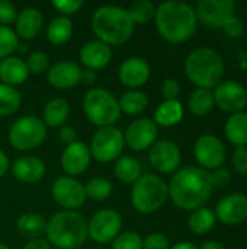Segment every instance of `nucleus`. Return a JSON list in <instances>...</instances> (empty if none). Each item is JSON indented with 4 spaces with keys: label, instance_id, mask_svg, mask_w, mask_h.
Here are the masks:
<instances>
[{
    "label": "nucleus",
    "instance_id": "f257e3e1",
    "mask_svg": "<svg viewBox=\"0 0 247 249\" xmlns=\"http://www.w3.org/2000/svg\"><path fill=\"white\" fill-rule=\"evenodd\" d=\"M167 188L173 204L186 212L204 207L210 201L214 190L210 172L197 166L179 169L172 177Z\"/></svg>",
    "mask_w": 247,
    "mask_h": 249
},
{
    "label": "nucleus",
    "instance_id": "f03ea898",
    "mask_svg": "<svg viewBox=\"0 0 247 249\" xmlns=\"http://www.w3.org/2000/svg\"><path fill=\"white\" fill-rule=\"evenodd\" d=\"M154 22L159 34L172 44L191 39L198 26L195 10L179 0H169L156 7Z\"/></svg>",
    "mask_w": 247,
    "mask_h": 249
},
{
    "label": "nucleus",
    "instance_id": "7ed1b4c3",
    "mask_svg": "<svg viewBox=\"0 0 247 249\" xmlns=\"http://www.w3.org/2000/svg\"><path fill=\"white\" fill-rule=\"evenodd\" d=\"M134 28L135 23L130 16L128 9L121 6H100L92 16V31L99 41L109 47L125 44L131 38Z\"/></svg>",
    "mask_w": 247,
    "mask_h": 249
},
{
    "label": "nucleus",
    "instance_id": "20e7f679",
    "mask_svg": "<svg viewBox=\"0 0 247 249\" xmlns=\"http://www.w3.org/2000/svg\"><path fill=\"white\" fill-rule=\"evenodd\" d=\"M45 235L55 248H79L87 239V220L76 210H61L47 222Z\"/></svg>",
    "mask_w": 247,
    "mask_h": 249
},
{
    "label": "nucleus",
    "instance_id": "39448f33",
    "mask_svg": "<svg viewBox=\"0 0 247 249\" xmlns=\"http://www.w3.org/2000/svg\"><path fill=\"white\" fill-rule=\"evenodd\" d=\"M185 73L197 88L211 90L221 83L224 76V61L215 50L199 47L186 55Z\"/></svg>",
    "mask_w": 247,
    "mask_h": 249
},
{
    "label": "nucleus",
    "instance_id": "423d86ee",
    "mask_svg": "<svg viewBox=\"0 0 247 249\" xmlns=\"http://www.w3.org/2000/svg\"><path fill=\"white\" fill-rule=\"evenodd\" d=\"M169 198L167 184L157 175L146 174L132 184L131 204L141 214H151L160 210Z\"/></svg>",
    "mask_w": 247,
    "mask_h": 249
},
{
    "label": "nucleus",
    "instance_id": "0eeeda50",
    "mask_svg": "<svg viewBox=\"0 0 247 249\" xmlns=\"http://www.w3.org/2000/svg\"><path fill=\"white\" fill-rule=\"evenodd\" d=\"M83 111L87 120L100 128L114 125L121 118L118 99L103 88H92L84 93Z\"/></svg>",
    "mask_w": 247,
    "mask_h": 249
},
{
    "label": "nucleus",
    "instance_id": "6e6552de",
    "mask_svg": "<svg viewBox=\"0 0 247 249\" xmlns=\"http://www.w3.org/2000/svg\"><path fill=\"white\" fill-rule=\"evenodd\" d=\"M47 137V127L42 123V120L26 115L17 118L9 128L7 139L13 149L26 152L36 149L39 144L44 143Z\"/></svg>",
    "mask_w": 247,
    "mask_h": 249
},
{
    "label": "nucleus",
    "instance_id": "1a4fd4ad",
    "mask_svg": "<svg viewBox=\"0 0 247 249\" xmlns=\"http://www.w3.org/2000/svg\"><path fill=\"white\" fill-rule=\"evenodd\" d=\"M124 146V133L115 125H109L99 128L93 134L89 150L95 160L100 163H109L121 158Z\"/></svg>",
    "mask_w": 247,
    "mask_h": 249
},
{
    "label": "nucleus",
    "instance_id": "9d476101",
    "mask_svg": "<svg viewBox=\"0 0 247 249\" xmlns=\"http://www.w3.org/2000/svg\"><path fill=\"white\" fill-rule=\"evenodd\" d=\"M121 228L122 219L119 213L112 209H103L87 220V236L98 244H108L121 233Z\"/></svg>",
    "mask_w": 247,
    "mask_h": 249
},
{
    "label": "nucleus",
    "instance_id": "9b49d317",
    "mask_svg": "<svg viewBox=\"0 0 247 249\" xmlns=\"http://www.w3.org/2000/svg\"><path fill=\"white\" fill-rule=\"evenodd\" d=\"M195 15L210 28H226L236 18V3L233 0H199Z\"/></svg>",
    "mask_w": 247,
    "mask_h": 249
},
{
    "label": "nucleus",
    "instance_id": "f8f14e48",
    "mask_svg": "<svg viewBox=\"0 0 247 249\" xmlns=\"http://www.w3.org/2000/svg\"><path fill=\"white\" fill-rule=\"evenodd\" d=\"M51 194L55 203L66 210H76L87 200L84 185L73 177L57 178L51 187Z\"/></svg>",
    "mask_w": 247,
    "mask_h": 249
},
{
    "label": "nucleus",
    "instance_id": "ddd939ff",
    "mask_svg": "<svg viewBox=\"0 0 247 249\" xmlns=\"http://www.w3.org/2000/svg\"><path fill=\"white\" fill-rule=\"evenodd\" d=\"M194 155L202 169L214 171L223 166L226 160V147L217 136L202 134L194 144Z\"/></svg>",
    "mask_w": 247,
    "mask_h": 249
},
{
    "label": "nucleus",
    "instance_id": "4468645a",
    "mask_svg": "<svg viewBox=\"0 0 247 249\" xmlns=\"http://www.w3.org/2000/svg\"><path fill=\"white\" fill-rule=\"evenodd\" d=\"M214 95V104L227 114H237L243 112L247 107V89L234 82V80H226L215 86Z\"/></svg>",
    "mask_w": 247,
    "mask_h": 249
},
{
    "label": "nucleus",
    "instance_id": "2eb2a0df",
    "mask_svg": "<svg viewBox=\"0 0 247 249\" xmlns=\"http://www.w3.org/2000/svg\"><path fill=\"white\" fill-rule=\"evenodd\" d=\"M159 128L150 118L134 120L124 133L125 144L134 152H141L150 149L157 142Z\"/></svg>",
    "mask_w": 247,
    "mask_h": 249
},
{
    "label": "nucleus",
    "instance_id": "dca6fc26",
    "mask_svg": "<svg viewBox=\"0 0 247 249\" xmlns=\"http://www.w3.org/2000/svg\"><path fill=\"white\" fill-rule=\"evenodd\" d=\"M148 162L160 174L175 172L181 162L182 155L179 147L170 140H157L148 149Z\"/></svg>",
    "mask_w": 247,
    "mask_h": 249
},
{
    "label": "nucleus",
    "instance_id": "f3484780",
    "mask_svg": "<svg viewBox=\"0 0 247 249\" xmlns=\"http://www.w3.org/2000/svg\"><path fill=\"white\" fill-rule=\"evenodd\" d=\"M215 217L229 226H236L247 220V196L230 194L223 197L215 207Z\"/></svg>",
    "mask_w": 247,
    "mask_h": 249
},
{
    "label": "nucleus",
    "instance_id": "a211bd4d",
    "mask_svg": "<svg viewBox=\"0 0 247 249\" xmlns=\"http://www.w3.org/2000/svg\"><path fill=\"white\" fill-rule=\"evenodd\" d=\"M90 160H92L90 150L82 142H74L66 146L60 158L63 171L67 174V177H73V178L76 175L83 174L89 168Z\"/></svg>",
    "mask_w": 247,
    "mask_h": 249
},
{
    "label": "nucleus",
    "instance_id": "6ab92c4d",
    "mask_svg": "<svg viewBox=\"0 0 247 249\" xmlns=\"http://www.w3.org/2000/svg\"><path fill=\"white\" fill-rule=\"evenodd\" d=\"M118 77L121 83L130 89L141 88L150 79V64L143 57H128L119 66Z\"/></svg>",
    "mask_w": 247,
    "mask_h": 249
},
{
    "label": "nucleus",
    "instance_id": "aec40b11",
    "mask_svg": "<svg viewBox=\"0 0 247 249\" xmlns=\"http://www.w3.org/2000/svg\"><path fill=\"white\" fill-rule=\"evenodd\" d=\"M82 71L74 61H58L48 69L47 80L55 89H70L82 82Z\"/></svg>",
    "mask_w": 247,
    "mask_h": 249
},
{
    "label": "nucleus",
    "instance_id": "412c9836",
    "mask_svg": "<svg viewBox=\"0 0 247 249\" xmlns=\"http://www.w3.org/2000/svg\"><path fill=\"white\" fill-rule=\"evenodd\" d=\"M80 61L87 70H102L112 60V50L109 45L99 39H93L86 42L80 50Z\"/></svg>",
    "mask_w": 247,
    "mask_h": 249
},
{
    "label": "nucleus",
    "instance_id": "4be33fe9",
    "mask_svg": "<svg viewBox=\"0 0 247 249\" xmlns=\"http://www.w3.org/2000/svg\"><path fill=\"white\" fill-rule=\"evenodd\" d=\"M10 171L16 179L32 184L44 178L47 168L44 160L36 156H22L12 163Z\"/></svg>",
    "mask_w": 247,
    "mask_h": 249
},
{
    "label": "nucleus",
    "instance_id": "5701e85b",
    "mask_svg": "<svg viewBox=\"0 0 247 249\" xmlns=\"http://www.w3.org/2000/svg\"><path fill=\"white\" fill-rule=\"evenodd\" d=\"M44 23V18L39 9L36 7H23L15 20V32L17 38H22L25 41L35 38Z\"/></svg>",
    "mask_w": 247,
    "mask_h": 249
},
{
    "label": "nucleus",
    "instance_id": "b1692460",
    "mask_svg": "<svg viewBox=\"0 0 247 249\" xmlns=\"http://www.w3.org/2000/svg\"><path fill=\"white\" fill-rule=\"evenodd\" d=\"M29 76L26 61L17 55H10L0 60V80L3 85L17 86L22 85Z\"/></svg>",
    "mask_w": 247,
    "mask_h": 249
},
{
    "label": "nucleus",
    "instance_id": "393cba45",
    "mask_svg": "<svg viewBox=\"0 0 247 249\" xmlns=\"http://www.w3.org/2000/svg\"><path fill=\"white\" fill-rule=\"evenodd\" d=\"M70 117V105L64 98H54L48 101L42 109V123L45 127H63Z\"/></svg>",
    "mask_w": 247,
    "mask_h": 249
},
{
    "label": "nucleus",
    "instance_id": "a878e982",
    "mask_svg": "<svg viewBox=\"0 0 247 249\" xmlns=\"http://www.w3.org/2000/svg\"><path fill=\"white\" fill-rule=\"evenodd\" d=\"M183 118V107L182 104L175 101H165L162 102L154 111V124L160 127H173L179 124Z\"/></svg>",
    "mask_w": 247,
    "mask_h": 249
},
{
    "label": "nucleus",
    "instance_id": "bb28decb",
    "mask_svg": "<svg viewBox=\"0 0 247 249\" xmlns=\"http://www.w3.org/2000/svg\"><path fill=\"white\" fill-rule=\"evenodd\" d=\"M16 229L17 232L32 241V239H38L42 235H45L47 231V220L41 216V214H35V213H25L22 214L17 222H16Z\"/></svg>",
    "mask_w": 247,
    "mask_h": 249
},
{
    "label": "nucleus",
    "instance_id": "cd10ccee",
    "mask_svg": "<svg viewBox=\"0 0 247 249\" xmlns=\"http://www.w3.org/2000/svg\"><path fill=\"white\" fill-rule=\"evenodd\" d=\"M141 172V163L132 156H121L114 163L115 177L125 184H134L135 181H138V178L143 175Z\"/></svg>",
    "mask_w": 247,
    "mask_h": 249
},
{
    "label": "nucleus",
    "instance_id": "c85d7f7f",
    "mask_svg": "<svg viewBox=\"0 0 247 249\" xmlns=\"http://www.w3.org/2000/svg\"><path fill=\"white\" fill-rule=\"evenodd\" d=\"M226 137L230 140V143L236 144L237 147L247 144V114L246 112H237L229 117L226 123Z\"/></svg>",
    "mask_w": 247,
    "mask_h": 249
},
{
    "label": "nucleus",
    "instance_id": "c756f323",
    "mask_svg": "<svg viewBox=\"0 0 247 249\" xmlns=\"http://www.w3.org/2000/svg\"><path fill=\"white\" fill-rule=\"evenodd\" d=\"M73 35V23L70 18L58 16L51 20L47 28V38L52 45H64Z\"/></svg>",
    "mask_w": 247,
    "mask_h": 249
},
{
    "label": "nucleus",
    "instance_id": "7c9ffc66",
    "mask_svg": "<svg viewBox=\"0 0 247 249\" xmlns=\"http://www.w3.org/2000/svg\"><path fill=\"white\" fill-rule=\"evenodd\" d=\"M118 104H119L121 114L124 112L127 115L135 117V115H140L147 108L148 99H147L146 93H143L141 90L132 89V90H128V92L122 93Z\"/></svg>",
    "mask_w": 247,
    "mask_h": 249
},
{
    "label": "nucleus",
    "instance_id": "2f4dec72",
    "mask_svg": "<svg viewBox=\"0 0 247 249\" xmlns=\"http://www.w3.org/2000/svg\"><path fill=\"white\" fill-rule=\"evenodd\" d=\"M214 95L210 89H201V88H197L189 99H188V107H189V111L197 115V117H205L208 115L213 108H214Z\"/></svg>",
    "mask_w": 247,
    "mask_h": 249
},
{
    "label": "nucleus",
    "instance_id": "473e14b6",
    "mask_svg": "<svg viewBox=\"0 0 247 249\" xmlns=\"http://www.w3.org/2000/svg\"><path fill=\"white\" fill-rule=\"evenodd\" d=\"M215 225V213L208 207H201L194 210L188 219V228L195 235L208 233Z\"/></svg>",
    "mask_w": 247,
    "mask_h": 249
},
{
    "label": "nucleus",
    "instance_id": "72a5a7b5",
    "mask_svg": "<svg viewBox=\"0 0 247 249\" xmlns=\"http://www.w3.org/2000/svg\"><path fill=\"white\" fill-rule=\"evenodd\" d=\"M20 93L16 88L0 83V117L15 114L20 107Z\"/></svg>",
    "mask_w": 247,
    "mask_h": 249
},
{
    "label": "nucleus",
    "instance_id": "f704fd0d",
    "mask_svg": "<svg viewBox=\"0 0 247 249\" xmlns=\"http://www.w3.org/2000/svg\"><path fill=\"white\" fill-rule=\"evenodd\" d=\"M86 198H90L93 201H105L112 194V182L102 177H95L89 179V182L84 185Z\"/></svg>",
    "mask_w": 247,
    "mask_h": 249
},
{
    "label": "nucleus",
    "instance_id": "c9c22d12",
    "mask_svg": "<svg viewBox=\"0 0 247 249\" xmlns=\"http://www.w3.org/2000/svg\"><path fill=\"white\" fill-rule=\"evenodd\" d=\"M128 12H130V16H131V19L134 20L135 25L137 23L146 25L151 19H154L156 6L150 0H137L130 6Z\"/></svg>",
    "mask_w": 247,
    "mask_h": 249
},
{
    "label": "nucleus",
    "instance_id": "e433bc0d",
    "mask_svg": "<svg viewBox=\"0 0 247 249\" xmlns=\"http://www.w3.org/2000/svg\"><path fill=\"white\" fill-rule=\"evenodd\" d=\"M19 45V38L10 26L0 25V60L13 55Z\"/></svg>",
    "mask_w": 247,
    "mask_h": 249
},
{
    "label": "nucleus",
    "instance_id": "4c0bfd02",
    "mask_svg": "<svg viewBox=\"0 0 247 249\" xmlns=\"http://www.w3.org/2000/svg\"><path fill=\"white\" fill-rule=\"evenodd\" d=\"M112 249H143V238L137 232L119 233L112 241Z\"/></svg>",
    "mask_w": 247,
    "mask_h": 249
},
{
    "label": "nucleus",
    "instance_id": "58836bf2",
    "mask_svg": "<svg viewBox=\"0 0 247 249\" xmlns=\"http://www.w3.org/2000/svg\"><path fill=\"white\" fill-rule=\"evenodd\" d=\"M26 66H28L29 73L42 74V73L48 71V69H49V58L42 51H33L28 55Z\"/></svg>",
    "mask_w": 247,
    "mask_h": 249
},
{
    "label": "nucleus",
    "instance_id": "ea45409f",
    "mask_svg": "<svg viewBox=\"0 0 247 249\" xmlns=\"http://www.w3.org/2000/svg\"><path fill=\"white\" fill-rule=\"evenodd\" d=\"M52 6L57 12L61 13V16H71L76 15L82 7H83V1L82 0H54Z\"/></svg>",
    "mask_w": 247,
    "mask_h": 249
},
{
    "label": "nucleus",
    "instance_id": "a19ab883",
    "mask_svg": "<svg viewBox=\"0 0 247 249\" xmlns=\"http://www.w3.org/2000/svg\"><path fill=\"white\" fill-rule=\"evenodd\" d=\"M231 162L237 174L247 175V146L236 147L231 156Z\"/></svg>",
    "mask_w": 247,
    "mask_h": 249
},
{
    "label": "nucleus",
    "instance_id": "79ce46f5",
    "mask_svg": "<svg viewBox=\"0 0 247 249\" xmlns=\"http://www.w3.org/2000/svg\"><path fill=\"white\" fill-rule=\"evenodd\" d=\"M17 12L15 4H12L7 0H0V25L1 26H9L16 20Z\"/></svg>",
    "mask_w": 247,
    "mask_h": 249
},
{
    "label": "nucleus",
    "instance_id": "37998d69",
    "mask_svg": "<svg viewBox=\"0 0 247 249\" xmlns=\"http://www.w3.org/2000/svg\"><path fill=\"white\" fill-rule=\"evenodd\" d=\"M143 249H169V241L162 233H150L143 239Z\"/></svg>",
    "mask_w": 247,
    "mask_h": 249
},
{
    "label": "nucleus",
    "instance_id": "c03bdc74",
    "mask_svg": "<svg viewBox=\"0 0 247 249\" xmlns=\"http://www.w3.org/2000/svg\"><path fill=\"white\" fill-rule=\"evenodd\" d=\"M210 178H211V184L213 187H218V188H224L230 181H231V174L229 169L226 168H217L213 172H210Z\"/></svg>",
    "mask_w": 247,
    "mask_h": 249
},
{
    "label": "nucleus",
    "instance_id": "a18cd8bd",
    "mask_svg": "<svg viewBox=\"0 0 247 249\" xmlns=\"http://www.w3.org/2000/svg\"><path fill=\"white\" fill-rule=\"evenodd\" d=\"M179 83L175 79H166L162 85V93L166 101H175L179 95Z\"/></svg>",
    "mask_w": 247,
    "mask_h": 249
},
{
    "label": "nucleus",
    "instance_id": "49530a36",
    "mask_svg": "<svg viewBox=\"0 0 247 249\" xmlns=\"http://www.w3.org/2000/svg\"><path fill=\"white\" fill-rule=\"evenodd\" d=\"M58 139H60V142L63 144L68 146V144L77 142V133H76V130L71 125H63V127H60Z\"/></svg>",
    "mask_w": 247,
    "mask_h": 249
},
{
    "label": "nucleus",
    "instance_id": "de8ad7c7",
    "mask_svg": "<svg viewBox=\"0 0 247 249\" xmlns=\"http://www.w3.org/2000/svg\"><path fill=\"white\" fill-rule=\"evenodd\" d=\"M224 29L229 32V35H231V36H239V35H242V32H243V25H242V22H240L237 18H233V19L226 25Z\"/></svg>",
    "mask_w": 247,
    "mask_h": 249
},
{
    "label": "nucleus",
    "instance_id": "09e8293b",
    "mask_svg": "<svg viewBox=\"0 0 247 249\" xmlns=\"http://www.w3.org/2000/svg\"><path fill=\"white\" fill-rule=\"evenodd\" d=\"M22 249H51V247H49L48 241H45L42 238H38V239L29 241Z\"/></svg>",
    "mask_w": 247,
    "mask_h": 249
},
{
    "label": "nucleus",
    "instance_id": "8fccbe9b",
    "mask_svg": "<svg viewBox=\"0 0 247 249\" xmlns=\"http://www.w3.org/2000/svg\"><path fill=\"white\" fill-rule=\"evenodd\" d=\"M9 166H10L9 158H7V155L0 149V178L6 175V172L9 171Z\"/></svg>",
    "mask_w": 247,
    "mask_h": 249
},
{
    "label": "nucleus",
    "instance_id": "3c124183",
    "mask_svg": "<svg viewBox=\"0 0 247 249\" xmlns=\"http://www.w3.org/2000/svg\"><path fill=\"white\" fill-rule=\"evenodd\" d=\"M96 71H93V70H83L82 71V82L83 83H86V85H92V83H95V80H96Z\"/></svg>",
    "mask_w": 247,
    "mask_h": 249
},
{
    "label": "nucleus",
    "instance_id": "603ef678",
    "mask_svg": "<svg viewBox=\"0 0 247 249\" xmlns=\"http://www.w3.org/2000/svg\"><path fill=\"white\" fill-rule=\"evenodd\" d=\"M201 249H226V247L223 244L217 242V241H207V242L202 244Z\"/></svg>",
    "mask_w": 247,
    "mask_h": 249
},
{
    "label": "nucleus",
    "instance_id": "864d4df0",
    "mask_svg": "<svg viewBox=\"0 0 247 249\" xmlns=\"http://www.w3.org/2000/svg\"><path fill=\"white\" fill-rule=\"evenodd\" d=\"M170 249H198L192 242H178L176 245H173Z\"/></svg>",
    "mask_w": 247,
    "mask_h": 249
},
{
    "label": "nucleus",
    "instance_id": "5fc2aeb1",
    "mask_svg": "<svg viewBox=\"0 0 247 249\" xmlns=\"http://www.w3.org/2000/svg\"><path fill=\"white\" fill-rule=\"evenodd\" d=\"M16 51H20V53H26V51H28V47H26L25 44H20V42H19V45H17Z\"/></svg>",
    "mask_w": 247,
    "mask_h": 249
},
{
    "label": "nucleus",
    "instance_id": "6e6d98bb",
    "mask_svg": "<svg viewBox=\"0 0 247 249\" xmlns=\"http://www.w3.org/2000/svg\"><path fill=\"white\" fill-rule=\"evenodd\" d=\"M0 249H9V247L4 245V244H0Z\"/></svg>",
    "mask_w": 247,
    "mask_h": 249
}]
</instances>
